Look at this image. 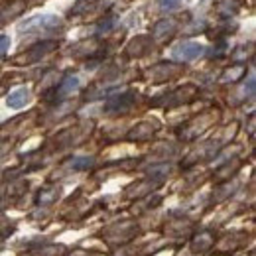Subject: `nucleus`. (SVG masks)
Returning a JSON list of instances; mask_svg holds the SVG:
<instances>
[{"label":"nucleus","mask_w":256,"mask_h":256,"mask_svg":"<svg viewBox=\"0 0 256 256\" xmlns=\"http://www.w3.org/2000/svg\"><path fill=\"white\" fill-rule=\"evenodd\" d=\"M62 28V20L58 16H52V14H44V16H36L30 18L26 24L20 26V32H56Z\"/></svg>","instance_id":"nucleus-1"},{"label":"nucleus","mask_w":256,"mask_h":256,"mask_svg":"<svg viewBox=\"0 0 256 256\" xmlns=\"http://www.w3.org/2000/svg\"><path fill=\"white\" fill-rule=\"evenodd\" d=\"M201 54H203V46H201V44H195V42L180 44V46L174 50V58H176V60H182V62H192L195 58H199Z\"/></svg>","instance_id":"nucleus-2"},{"label":"nucleus","mask_w":256,"mask_h":256,"mask_svg":"<svg viewBox=\"0 0 256 256\" xmlns=\"http://www.w3.org/2000/svg\"><path fill=\"white\" fill-rule=\"evenodd\" d=\"M28 98H30V93H28V89L26 87H22V89H16V91H12L10 95H8V106H12V108H22L26 102H28Z\"/></svg>","instance_id":"nucleus-3"},{"label":"nucleus","mask_w":256,"mask_h":256,"mask_svg":"<svg viewBox=\"0 0 256 256\" xmlns=\"http://www.w3.org/2000/svg\"><path fill=\"white\" fill-rule=\"evenodd\" d=\"M77 87H79V79H77L75 75H69V77H65L64 83L60 85V89H58V95H60V96L71 95V93H73Z\"/></svg>","instance_id":"nucleus-4"},{"label":"nucleus","mask_w":256,"mask_h":256,"mask_svg":"<svg viewBox=\"0 0 256 256\" xmlns=\"http://www.w3.org/2000/svg\"><path fill=\"white\" fill-rule=\"evenodd\" d=\"M213 246V236L209 232H201L199 236H195L193 240V250H207Z\"/></svg>","instance_id":"nucleus-5"},{"label":"nucleus","mask_w":256,"mask_h":256,"mask_svg":"<svg viewBox=\"0 0 256 256\" xmlns=\"http://www.w3.org/2000/svg\"><path fill=\"white\" fill-rule=\"evenodd\" d=\"M42 250H32L34 256H64V246H56V244H50V246H40Z\"/></svg>","instance_id":"nucleus-6"},{"label":"nucleus","mask_w":256,"mask_h":256,"mask_svg":"<svg viewBox=\"0 0 256 256\" xmlns=\"http://www.w3.org/2000/svg\"><path fill=\"white\" fill-rule=\"evenodd\" d=\"M56 195H58V190H50V192H42L40 193V197H38V201L40 203H52V201H56Z\"/></svg>","instance_id":"nucleus-7"},{"label":"nucleus","mask_w":256,"mask_h":256,"mask_svg":"<svg viewBox=\"0 0 256 256\" xmlns=\"http://www.w3.org/2000/svg\"><path fill=\"white\" fill-rule=\"evenodd\" d=\"M91 166V160L89 158H77V160L73 162V168L75 170H85V168H89Z\"/></svg>","instance_id":"nucleus-8"},{"label":"nucleus","mask_w":256,"mask_h":256,"mask_svg":"<svg viewBox=\"0 0 256 256\" xmlns=\"http://www.w3.org/2000/svg\"><path fill=\"white\" fill-rule=\"evenodd\" d=\"M178 4H180V0H160L162 10H174Z\"/></svg>","instance_id":"nucleus-9"},{"label":"nucleus","mask_w":256,"mask_h":256,"mask_svg":"<svg viewBox=\"0 0 256 256\" xmlns=\"http://www.w3.org/2000/svg\"><path fill=\"white\" fill-rule=\"evenodd\" d=\"M8 48H10V38L8 36H0V56L6 54Z\"/></svg>","instance_id":"nucleus-10"}]
</instances>
